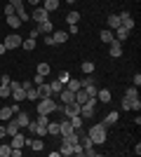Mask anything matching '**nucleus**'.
<instances>
[{
  "mask_svg": "<svg viewBox=\"0 0 141 157\" xmlns=\"http://www.w3.org/2000/svg\"><path fill=\"white\" fill-rule=\"evenodd\" d=\"M10 80H12L10 75H0V82H2V85H10Z\"/></svg>",
  "mask_w": 141,
  "mask_h": 157,
  "instance_id": "46",
  "label": "nucleus"
},
{
  "mask_svg": "<svg viewBox=\"0 0 141 157\" xmlns=\"http://www.w3.org/2000/svg\"><path fill=\"white\" fill-rule=\"evenodd\" d=\"M21 47H24L26 52H33V49H35V38H26V40H21Z\"/></svg>",
  "mask_w": 141,
  "mask_h": 157,
  "instance_id": "25",
  "label": "nucleus"
},
{
  "mask_svg": "<svg viewBox=\"0 0 141 157\" xmlns=\"http://www.w3.org/2000/svg\"><path fill=\"white\" fill-rule=\"evenodd\" d=\"M129 110H134V113L141 110V98L139 96H136V98H129Z\"/></svg>",
  "mask_w": 141,
  "mask_h": 157,
  "instance_id": "31",
  "label": "nucleus"
},
{
  "mask_svg": "<svg viewBox=\"0 0 141 157\" xmlns=\"http://www.w3.org/2000/svg\"><path fill=\"white\" fill-rule=\"evenodd\" d=\"M118 117H120V113H118V110H111L106 117H104L101 124H104V127H113V124H118Z\"/></svg>",
  "mask_w": 141,
  "mask_h": 157,
  "instance_id": "7",
  "label": "nucleus"
},
{
  "mask_svg": "<svg viewBox=\"0 0 141 157\" xmlns=\"http://www.w3.org/2000/svg\"><path fill=\"white\" fill-rule=\"evenodd\" d=\"M99 38H101V42H106V45H111V42L115 40V35H113V31H111V28H104V31L99 33Z\"/></svg>",
  "mask_w": 141,
  "mask_h": 157,
  "instance_id": "13",
  "label": "nucleus"
},
{
  "mask_svg": "<svg viewBox=\"0 0 141 157\" xmlns=\"http://www.w3.org/2000/svg\"><path fill=\"white\" fill-rule=\"evenodd\" d=\"M14 117V113L10 105H5V108H0V122H7V120H12Z\"/></svg>",
  "mask_w": 141,
  "mask_h": 157,
  "instance_id": "18",
  "label": "nucleus"
},
{
  "mask_svg": "<svg viewBox=\"0 0 141 157\" xmlns=\"http://www.w3.org/2000/svg\"><path fill=\"white\" fill-rule=\"evenodd\" d=\"M52 38H54V45H64V42H66L71 35H68V33H64V31H54Z\"/></svg>",
  "mask_w": 141,
  "mask_h": 157,
  "instance_id": "12",
  "label": "nucleus"
},
{
  "mask_svg": "<svg viewBox=\"0 0 141 157\" xmlns=\"http://www.w3.org/2000/svg\"><path fill=\"white\" fill-rule=\"evenodd\" d=\"M35 89H38V96H40V98L52 96V89H49V85H47V82H42V85H35Z\"/></svg>",
  "mask_w": 141,
  "mask_h": 157,
  "instance_id": "14",
  "label": "nucleus"
},
{
  "mask_svg": "<svg viewBox=\"0 0 141 157\" xmlns=\"http://www.w3.org/2000/svg\"><path fill=\"white\" fill-rule=\"evenodd\" d=\"M61 0H42V7H45L47 12H54V10H59Z\"/></svg>",
  "mask_w": 141,
  "mask_h": 157,
  "instance_id": "17",
  "label": "nucleus"
},
{
  "mask_svg": "<svg viewBox=\"0 0 141 157\" xmlns=\"http://www.w3.org/2000/svg\"><path fill=\"white\" fill-rule=\"evenodd\" d=\"M68 122H71V127H73V129H82V117H80V115L68 117Z\"/></svg>",
  "mask_w": 141,
  "mask_h": 157,
  "instance_id": "28",
  "label": "nucleus"
},
{
  "mask_svg": "<svg viewBox=\"0 0 141 157\" xmlns=\"http://www.w3.org/2000/svg\"><path fill=\"white\" fill-rule=\"evenodd\" d=\"M108 56H113V59H118V56H122V42H118V40H113V42L108 45Z\"/></svg>",
  "mask_w": 141,
  "mask_h": 157,
  "instance_id": "5",
  "label": "nucleus"
},
{
  "mask_svg": "<svg viewBox=\"0 0 141 157\" xmlns=\"http://www.w3.org/2000/svg\"><path fill=\"white\" fill-rule=\"evenodd\" d=\"M21 35H17V33H10V35H7L5 38V42H2V45L7 47V49H17V47H21Z\"/></svg>",
  "mask_w": 141,
  "mask_h": 157,
  "instance_id": "3",
  "label": "nucleus"
},
{
  "mask_svg": "<svg viewBox=\"0 0 141 157\" xmlns=\"http://www.w3.org/2000/svg\"><path fill=\"white\" fill-rule=\"evenodd\" d=\"M92 82H94L92 75H87V78H82V80H80V85H82V87H85V85H92Z\"/></svg>",
  "mask_w": 141,
  "mask_h": 157,
  "instance_id": "41",
  "label": "nucleus"
},
{
  "mask_svg": "<svg viewBox=\"0 0 141 157\" xmlns=\"http://www.w3.org/2000/svg\"><path fill=\"white\" fill-rule=\"evenodd\" d=\"M7 136V131H5V122H2V124H0V138H5Z\"/></svg>",
  "mask_w": 141,
  "mask_h": 157,
  "instance_id": "49",
  "label": "nucleus"
},
{
  "mask_svg": "<svg viewBox=\"0 0 141 157\" xmlns=\"http://www.w3.org/2000/svg\"><path fill=\"white\" fill-rule=\"evenodd\" d=\"M64 87H68L71 92H78V89H82V85H80V80H78V78H68V82H66Z\"/></svg>",
  "mask_w": 141,
  "mask_h": 157,
  "instance_id": "21",
  "label": "nucleus"
},
{
  "mask_svg": "<svg viewBox=\"0 0 141 157\" xmlns=\"http://www.w3.org/2000/svg\"><path fill=\"white\" fill-rule=\"evenodd\" d=\"M49 71H52V68H49V63H45V61H40V63H38V68H35V73H38V75H42V78H47V75H49Z\"/></svg>",
  "mask_w": 141,
  "mask_h": 157,
  "instance_id": "22",
  "label": "nucleus"
},
{
  "mask_svg": "<svg viewBox=\"0 0 141 157\" xmlns=\"http://www.w3.org/2000/svg\"><path fill=\"white\" fill-rule=\"evenodd\" d=\"M57 110V101H54V96H45V98H38V110L35 113H45V115H49V113Z\"/></svg>",
  "mask_w": 141,
  "mask_h": 157,
  "instance_id": "2",
  "label": "nucleus"
},
{
  "mask_svg": "<svg viewBox=\"0 0 141 157\" xmlns=\"http://www.w3.org/2000/svg\"><path fill=\"white\" fill-rule=\"evenodd\" d=\"M42 82H45V78H42V75H38V73H35V78H33V85H42Z\"/></svg>",
  "mask_w": 141,
  "mask_h": 157,
  "instance_id": "42",
  "label": "nucleus"
},
{
  "mask_svg": "<svg viewBox=\"0 0 141 157\" xmlns=\"http://www.w3.org/2000/svg\"><path fill=\"white\" fill-rule=\"evenodd\" d=\"M21 24H24V21H21L19 17H17V14H10V17H7V26L12 28V31H14V28H19Z\"/></svg>",
  "mask_w": 141,
  "mask_h": 157,
  "instance_id": "19",
  "label": "nucleus"
},
{
  "mask_svg": "<svg viewBox=\"0 0 141 157\" xmlns=\"http://www.w3.org/2000/svg\"><path fill=\"white\" fill-rule=\"evenodd\" d=\"M10 2H12L14 7H19V5H24V0H10Z\"/></svg>",
  "mask_w": 141,
  "mask_h": 157,
  "instance_id": "51",
  "label": "nucleus"
},
{
  "mask_svg": "<svg viewBox=\"0 0 141 157\" xmlns=\"http://www.w3.org/2000/svg\"><path fill=\"white\" fill-rule=\"evenodd\" d=\"M5 131H7V136H14V134H17V131H21L19 129V124H17V120H7L5 122Z\"/></svg>",
  "mask_w": 141,
  "mask_h": 157,
  "instance_id": "10",
  "label": "nucleus"
},
{
  "mask_svg": "<svg viewBox=\"0 0 141 157\" xmlns=\"http://www.w3.org/2000/svg\"><path fill=\"white\" fill-rule=\"evenodd\" d=\"M12 138V148H24V145H26V136H24V131H17V134H14V136H10Z\"/></svg>",
  "mask_w": 141,
  "mask_h": 157,
  "instance_id": "6",
  "label": "nucleus"
},
{
  "mask_svg": "<svg viewBox=\"0 0 141 157\" xmlns=\"http://www.w3.org/2000/svg\"><path fill=\"white\" fill-rule=\"evenodd\" d=\"M122 110H129V98L122 96Z\"/></svg>",
  "mask_w": 141,
  "mask_h": 157,
  "instance_id": "47",
  "label": "nucleus"
},
{
  "mask_svg": "<svg viewBox=\"0 0 141 157\" xmlns=\"http://www.w3.org/2000/svg\"><path fill=\"white\" fill-rule=\"evenodd\" d=\"M49 89H52V96H57V94L64 89V85H61L59 80H54V82H49Z\"/></svg>",
  "mask_w": 141,
  "mask_h": 157,
  "instance_id": "30",
  "label": "nucleus"
},
{
  "mask_svg": "<svg viewBox=\"0 0 141 157\" xmlns=\"http://www.w3.org/2000/svg\"><path fill=\"white\" fill-rule=\"evenodd\" d=\"M14 120H17V124H19V129H26V124L31 122V117H28L26 113H14Z\"/></svg>",
  "mask_w": 141,
  "mask_h": 157,
  "instance_id": "8",
  "label": "nucleus"
},
{
  "mask_svg": "<svg viewBox=\"0 0 141 157\" xmlns=\"http://www.w3.org/2000/svg\"><path fill=\"white\" fill-rule=\"evenodd\" d=\"M68 78H71V73H66V71H64V73H61V75H59L57 80H59L61 85H66V82H68Z\"/></svg>",
  "mask_w": 141,
  "mask_h": 157,
  "instance_id": "38",
  "label": "nucleus"
},
{
  "mask_svg": "<svg viewBox=\"0 0 141 157\" xmlns=\"http://www.w3.org/2000/svg\"><path fill=\"white\" fill-rule=\"evenodd\" d=\"M26 145H31V148H33V150H38V152L45 150V143H42L40 138H35V141H26Z\"/></svg>",
  "mask_w": 141,
  "mask_h": 157,
  "instance_id": "26",
  "label": "nucleus"
},
{
  "mask_svg": "<svg viewBox=\"0 0 141 157\" xmlns=\"http://www.w3.org/2000/svg\"><path fill=\"white\" fill-rule=\"evenodd\" d=\"M38 35H40V31H38V28H33V31L28 33V38H38Z\"/></svg>",
  "mask_w": 141,
  "mask_h": 157,
  "instance_id": "48",
  "label": "nucleus"
},
{
  "mask_svg": "<svg viewBox=\"0 0 141 157\" xmlns=\"http://www.w3.org/2000/svg\"><path fill=\"white\" fill-rule=\"evenodd\" d=\"M96 101L108 103V101H111V89H106V87H104V89H99V92H96Z\"/></svg>",
  "mask_w": 141,
  "mask_h": 157,
  "instance_id": "16",
  "label": "nucleus"
},
{
  "mask_svg": "<svg viewBox=\"0 0 141 157\" xmlns=\"http://www.w3.org/2000/svg\"><path fill=\"white\" fill-rule=\"evenodd\" d=\"M26 98H28V101H38V98H40V96H38V89H35V87L26 89Z\"/></svg>",
  "mask_w": 141,
  "mask_h": 157,
  "instance_id": "33",
  "label": "nucleus"
},
{
  "mask_svg": "<svg viewBox=\"0 0 141 157\" xmlns=\"http://www.w3.org/2000/svg\"><path fill=\"white\" fill-rule=\"evenodd\" d=\"M118 26H120V17H118V14H111V17H108V21H106V28L115 31Z\"/></svg>",
  "mask_w": 141,
  "mask_h": 157,
  "instance_id": "20",
  "label": "nucleus"
},
{
  "mask_svg": "<svg viewBox=\"0 0 141 157\" xmlns=\"http://www.w3.org/2000/svg\"><path fill=\"white\" fill-rule=\"evenodd\" d=\"M87 98H89V96L82 92V89H78V92H75V103H80V105H82L85 101H87Z\"/></svg>",
  "mask_w": 141,
  "mask_h": 157,
  "instance_id": "32",
  "label": "nucleus"
},
{
  "mask_svg": "<svg viewBox=\"0 0 141 157\" xmlns=\"http://www.w3.org/2000/svg\"><path fill=\"white\" fill-rule=\"evenodd\" d=\"M10 152H12V145H7V143L0 145V157H10Z\"/></svg>",
  "mask_w": 141,
  "mask_h": 157,
  "instance_id": "37",
  "label": "nucleus"
},
{
  "mask_svg": "<svg viewBox=\"0 0 141 157\" xmlns=\"http://www.w3.org/2000/svg\"><path fill=\"white\" fill-rule=\"evenodd\" d=\"M87 136L92 138V143H94V145H101L104 141H106V136H108V127H104V124L99 122V124H94L92 129L87 131Z\"/></svg>",
  "mask_w": 141,
  "mask_h": 157,
  "instance_id": "1",
  "label": "nucleus"
},
{
  "mask_svg": "<svg viewBox=\"0 0 141 157\" xmlns=\"http://www.w3.org/2000/svg\"><path fill=\"white\" fill-rule=\"evenodd\" d=\"M28 2H31L33 7H38V5H40V0H28Z\"/></svg>",
  "mask_w": 141,
  "mask_h": 157,
  "instance_id": "52",
  "label": "nucleus"
},
{
  "mask_svg": "<svg viewBox=\"0 0 141 157\" xmlns=\"http://www.w3.org/2000/svg\"><path fill=\"white\" fill-rule=\"evenodd\" d=\"M80 71L85 73V75H92V73H94V61H82V63H80Z\"/></svg>",
  "mask_w": 141,
  "mask_h": 157,
  "instance_id": "24",
  "label": "nucleus"
},
{
  "mask_svg": "<svg viewBox=\"0 0 141 157\" xmlns=\"http://www.w3.org/2000/svg\"><path fill=\"white\" fill-rule=\"evenodd\" d=\"M139 85H141V75L136 73V75H134V87H139Z\"/></svg>",
  "mask_w": 141,
  "mask_h": 157,
  "instance_id": "50",
  "label": "nucleus"
},
{
  "mask_svg": "<svg viewBox=\"0 0 141 157\" xmlns=\"http://www.w3.org/2000/svg\"><path fill=\"white\" fill-rule=\"evenodd\" d=\"M136 96H139V87H129L125 92V98H136Z\"/></svg>",
  "mask_w": 141,
  "mask_h": 157,
  "instance_id": "36",
  "label": "nucleus"
},
{
  "mask_svg": "<svg viewBox=\"0 0 141 157\" xmlns=\"http://www.w3.org/2000/svg\"><path fill=\"white\" fill-rule=\"evenodd\" d=\"M78 21H80V14L75 12V10H71V12L66 14V24H68V26H73V24H78Z\"/></svg>",
  "mask_w": 141,
  "mask_h": 157,
  "instance_id": "23",
  "label": "nucleus"
},
{
  "mask_svg": "<svg viewBox=\"0 0 141 157\" xmlns=\"http://www.w3.org/2000/svg\"><path fill=\"white\" fill-rule=\"evenodd\" d=\"M38 31H40L42 35H49V33H54V26H52V21L47 19V21H42V24H38Z\"/></svg>",
  "mask_w": 141,
  "mask_h": 157,
  "instance_id": "15",
  "label": "nucleus"
},
{
  "mask_svg": "<svg viewBox=\"0 0 141 157\" xmlns=\"http://www.w3.org/2000/svg\"><path fill=\"white\" fill-rule=\"evenodd\" d=\"M45 45H49V47L54 45V38H52V33H49V35H45Z\"/></svg>",
  "mask_w": 141,
  "mask_h": 157,
  "instance_id": "45",
  "label": "nucleus"
},
{
  "mask_svg": "<svg viewBox=\"0 0 141 157\" xmlns=\"http://www.w3.org/2000/svg\"><path fill=\"white\" fill-rule=\"evenodd\" d=\"M0 96H2V98L12 96V89H10V85H2V82H0Z\"/></svg>",
  "mask_w": 141,
  "mask_h": 157,
  "instance_id": "35",
  "label": "nucleus"
},
{
  "mask_svg": "<svg viewBox=\"0 0 141 157\" xmlns=\"http://www.w3.org/2000/svg\"><path fill=\"white\" fill-rule=\"evenodd\" d=\"M5 52H7V47L2 45V42H0V54H5Z\"/></svg>",
  "mask_w": 141,
  "mask_h": 157,
  "instance_id": "53",
  "label": "nucleus"
},
{
  "mask_svg": "<svg viewBox=\"0 0 141 157\" xmlns=\"http://www.w3.org/2000/svg\"><path fill=\"white\" fill-rule=\"evenodd\" d=\"M113 35H115V40H118V42H125V40L129 38V31H127V28H122V26H118V28L113 31Z\"/></svg>",
  "mask_w": 141,
  "mask_h": 157,
  "instance_id": "11",
  "label": "nucleus"
},
{
  "mask_svg": "<svg viewBox=\"0 0 141 157\" xmlns=\"http://www.w3.org/2000/svg\"><path fill=\"white\" fill-rule=\"evenodd\" d=\"M31 19H33V21H38V24H42V21H47V19H49V12H47L45 7H40V5H38V7L33 10V12H31Z\"/></svg>",
  "mask_w": 141,
  "mask_h": 157,
  "instance_id": "4",
  "label": "nucleus"
},
{
  "mask_svg": "<svg viewBox=\"0 0 141 157\" xmlns=\"http://www.w3.org/2000/svg\"><path fill=\"white\" fill-rule=\"evenodd\" d=\"M59 96H61V103H71V101H75V92H71L68 87H64V89H61Z\"/></svg>",
  "mask_w": 141,
  "mask_h": 157,
  "instance_id": "9",
  "label": "nucleus"
},
{
  "mask_svg": "<svg viewBox=\"0 0 141 157\" xmlns=\"http://www.w3.org/2000/svg\"><path fill=\"white\" fill-rule=\"evenodd\" d=\"M82 92L87 94V96H96V92H99V87H96V85L92 82V85H85V87H82Z\"/></svg>",
  "mask_w": 141,
  "mask_h": 157,
  "instance_id": "27",
  "label": "nucleus"
},
{
  "mask_svg": "<svg viewBox=\"0 0 141 157\" xmlns=\"http://www.w3.org/2000/svg\"><path fill=\"white\" fill-rule=\"evenodd\" d=\"M68 35H78V24H73V26L68 28Z\"/></svg>",
  "mask_w": 141,
  "mask_h": 157,
  "instance_id": "44",
  "label": "nucleus"
},
{
  "mask_svg": "<svg viewBox=\"0 0 141 157\" xmlns=\"http://www.w3.org/2000/svg\"><path fill=\"white\" fill-rule=\"evenodd\" d=\"M59 155H73V145H68V143H61V150H59Z\"/></svg>",
  "mask_w": 141,
  "mask_h": 157,
  "instance_id": "34",
  "label": "nucleus"
},
{
  "mask_svg": "<svg viewBox=\"0 0 141 157\" xmlns=\"http://www.w3.org/2000/svg\"><path fill=\"white\" fill-rule=\"evenodd\" d=\"M10 14H14V5H12V2H7V5H5V17H10Z\"/></svg>",
  "mask_w": 141,
  "mask_h": 157,
  "instance_id": "40",
  "label": "nucleus"
},
{
  "mask_svg": "<svg viewBox=\"0 0 141 157\" xmlns=\"http://www.w3.org/2000/svg\"><path fill=\"white\" fill-rule=\"evenodd\" d=\"M31 87H35L33 80H24V82H21V89H24V92H26V89H31Z\"/></svg>",
  "mask_w": 141,
  "mask_h": 157,
  "instance_id": "39",
  "label": "nucleus"
},
{
  "mask_svg": "<svg viewBox=\"0 0 141 157\" xmlns=\"http://www.w3.org/2000/svg\"><path fill=\"white\" fill-rule=\"evenodd\" d=\"M47 134L59 136V122H47Z\"/></svg>",
  "mask_w": 141,
  "mask_h": 157,
  "instance_id": "29",
  "label": "nucleus"
},
{
  "mask_svg": "<svg viewBox=\"0 0 141 157\" xmlns=\"http://www.w3.org/2000/svg\"><path fill=\"white\" fill-rule=\"evenodd\" d=\"M85 155H89V157H96V155H99V152L94 150V145H92V148H87V150H85Z\"/></svg>",
  "mask_w": 141,
  "mask_h": 157,
  "instance_id": "43",
  "label": "nucleus"
}]
</instances>
